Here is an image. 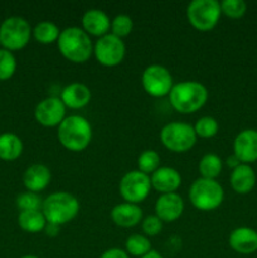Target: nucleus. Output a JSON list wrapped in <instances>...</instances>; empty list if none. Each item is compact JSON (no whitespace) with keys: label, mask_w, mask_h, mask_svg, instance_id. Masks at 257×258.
Here are the masks:
<instances>
[{"label":"nucleus","mask_w":257,"mask_h":258,"mask_svg":"<svg viewBox=\"0 0 257 258\" xmlns=\"http://www.w3.org/2000/svg\"><path fill=\"white\" fill-rule=\"evenodd\" d=\"M208 100V90L198 81H181L169 92V101L175 111L191 113L198 111Z\"/></svg>","instance_id":"nucleus-1"},{"label":"nucleus","mask_w":257,"mask_h":258,"mask_svg":"<svg viewBox=\"0 0 257 258\" xmlns=\"http://www.w3.org/2000/svg\"><path fill=\"white\" fill-rule=\"evenodd\" d=\"M57 44L60 54L73 63L86 62L93 53L90 34L80 27H67L60 30Z\"/></svg>","instance_id":"nucleus-2"},{"label":"nucleus","mask_w":257,"mask_h":258,"mask_svg":"<svg viewBox=\"0 0 257 258\" xmlns=\"http://www.w3.org/2000/svg\"><path fill=\"white\" fill-rule=\"evenodd\" d=\"M59 143L71 151L85 150L92 139V126L81 115L66 116L57 131Z\"/></svg>","instance_id":"nucleus-3"},{"label":"nucleus","mask_w":257,"mask_h":258,"mask_svg":"<svg viewBox=\"0 0 257 258\" xmlns=\"http://www.w3.org/2000/svg\"><path fill=\"white\" fill-rule=\"evenodd\" d=\"M80 211V202L68 191H55L43 199L42 212L48 223L62 224L72 221Z\"/></svg>","instance_id":"nucleus-4"},{"label":"nucleus","mask_w":257,"mask_h":258,"mask_svg":"<svg viewBox=\"0 0 257 258\" xmlns=\"http://www.w3.org/2000/svg\"><path fill=\"white\" fill-rule=\"evenodd\" d=\"M224 198L223 186L216 179L198 178L189 188V201L201 211H212L218 208Z\"/></svg>","instance_id":"nucleus-5"},{"label":"nucleus","mask_w":257,"mask_h":258,"mask_svg":"<svg viewBox=\"0 0 257 258\" xmlns=\"http://www.w3.org/2000/svg\"><path fill=\"white\" fill-rule=\"evenodd\" d=\"M32 27L25 18L12 15L5 18L0 24V43L2 48L15 52L28 44L32 37Z\"/></svg>","instance_id":"nucleus-6"},{"label":"nucleus","mask_w":257,"mask_h":258,"mask_svg":"<svg viewBox=\"0 0 257 258\" xmlns=\"http://www.w3.org/2000/svg\"><path fill=\"white\" fill-rule=\"evenodd\" d=\"M194 127L186 122H169L161 128L160 140L166 149L175 153H184L194 146L197 141Z\"/></svg>","instance_id":"nucleus-7"},{"label":"nucleus","mask_w":257,"mask_h":258,"mask_svg":"<svg viewBox=\"0 0 257 258\" xmlns=\"http://www.w3.org/2000/svg\"><path fill=\"white\" fill-rule=\"evenodd\" d=\"M221 4L217 0H193L186 7V18L196 29H213L221 18Z\"/></svg>","instance_id":"nucleus-8"},{"label":"nucleus","mask_w":257,"mask_h":258,"mask_svg":"<svg viewBox=\"0 0 257 258\" xmlns=\"http://www.w3.org/2000/svg\"><path fill=\"white\" fill-rule=\"evenodd\" d=\"M126 53V45L122 38L107 33L96 40L93 44V54L101 64L113 67L122 62Z\"/></svg>","instance_id":"nucleus-9"},{"label":"nucleus","mask_w":257,"mask_h":258,"mask_svg":"<svg viewBox=\"0 0 257 258\" xmlns=\"http://www.w3.org/2000/svg\"><path fill=\"white\" fill-rule=\"evenodd\" d=\"M141 83L148 95L153 97H164L173 88V76L170 71L161 64H150L144 70Z\"/></svg>","instance_id":"nucleus-10"},{"label":"nucleus","mask_w":257,"mask_h":258,"mask_svg":"<svg viewBox=\"0 0 257 258\" xmlns=\"http://www.w3.org/2000/svg\"><path fill=\"white\" fill-rule=\"evenodd\" d=\"M151 189L150 176L140 170H131L121 178L118 190L127 203L139 204L149 196Z\"/></svg>","instance_id":"nucleus-11"},{"label":"nucleus","mask_w":257,"mask_h":258,"mask_svg":"<svg viewBox=\"0 0 257 258\" xmlns=\"http://www.w3.org/2000/svg\"><path fill=\"white\" fill-rule=\"evenodd\" d=\"M66 106L60 97L49 96L37 103L34 108V117L38 123L47 127L59 126L66 118Z\"/></svg>","instance_id":"nucleus-12"},{"label":"nucleus","mask_w":257,"mask_h":258,"mask_svg":"<svg viewBox=\"0 0 257 258\" xmlns=\"http://www.w3.org/2000/svg\"><path fill=\"white\" fill-rule=\"evenodd\" d=\"M233 154L242 164H251L257 160V130L246 128L237 134L233 141Z\"/></svg>","instance_id":"nucleus-13"},{"label":"nucleus","mask_w":257,"mask_h":258,"mask_svg":"<svg viewBox=\"0 0 257 258\" xmlns=\"http://www.w3.org/2000/svg\"><path fill=\"white\" fill-rule=\"evenodd\" d=\"M155 216L163 222H174L183 214L184 201L179 194H161L155 202Z\"/></svg>","instance_id":"nucleus-14"},{"label":"nucleus","mask_w":257,"mask_h":258,"mask_svg":"<svg viewBox=\"0 0 257 258\" xmlns=\"http://www.w3.org/2000/svg\"><path fill=\"white\" fill-rule=\"evenodd\" d=\"M228 243L239 254H252L257 251V231L249 227H238L229 234Z\"/></svg>","instance_id":"nucleus-15"},{"label":"nucleus","mask_w":257,"mask_h":258,"mask_svg":"<svg viewBox=\"0 0 257 258\" xmlns=\"http://www.w3.org/2000/svg\"><path fill=\"white\" fill-rule=\"evenodd\" d=\"M151 186L161 194L175 193L181 184V176L176 169L171 166H160L150 176Z\"/></svg>","instance_id":"nucleus-16"},{"label":"nucleus","mask_w":257,"mask_h":258,"mask_svg":"<svg viewBox=\"0 0 257 258\" xmlns=\"http://www.w3.org/2000/svg\"><path fill=\"white\" fill-rule=\"evenodd\" d=\"M111 27V19L107 13L102 9L91 8L86 10L82 15V29L87 34L102 37L107 34Z\"/></svg>","instance_id":"nucleus-17"},{"label":"nucleus","mask_w":257,"mask_h":258,"mask_svg":"<svg viewBox=\"0 0 257 258\" xmlns=\"http://www.w3.org/2000/svg\"><path fill=\"white\" fill-rule=\"evenodd\" d=\"M50 174L49 168L44 164H32L25 169L23 174V184L28 191L38 193V191L44 190L50 183Z\"/></svg>","instance_id":"nucleus-18"},{"label":"nucleus","mask_w":257,"mask_h":258,"mask_svg":"<svg viewBox=\"0 0 257 258\" xmlns=\"http://www.w3.org/2000/svg\"><path fill=\"white\" fill-rule=\"evenodd\" d=\"M111 218L117 226L130 228L143 221V209L139 204L123 202L113 207L111 211Z\"/></svg>","instance_id":"nucleus-19"},{"label":"nucleus","mask_w":257,"mask_h":258,"mask_svg":"<svg viewBox=\"0 0 257 258\" xmlns=\"http://www.w3.org/2000/svg\"><path fill=\"white\" fill-rule=\"evenodd\" d=\"M60 100L66 107L82 108L91 101V90L82 82H72L60 93Z\"/></svg>","instance_id":"nucleus-20"},{"label":"nucleus","mask_w":257,"mask_h":258,"mask_svg":"<svg viewBox=\"0 0 257 258\" xmlns=\"http://www.w3.org/2000/svg\"><path fill=\"white\" fill-rule=\"evenodd\" d=\"M229 181L236 193L248 194L256 185V173L249 164H241L232 170Z\"/></svg>","instance_id":"nucleus-21"},{"label":"nucleus","mask_w":257,"mask_h":258,"mask_svg":"<svg viewBox=\"0 0 257 258\" xmlns=\"http://www.w3.org/2000/svg\"><path fill=\"white\" fill-rule=\"evenodd\" d=\"M23 141L17 134H0V159L4 161H13L19 158L23 153Z\"/></svg>","instance_id":"nucleus-22"},{"label":"nucleus","mask_w":257,"mask_h":258,"mask_svg":"<svg viewBox=\"0 0 257 258\" xmlns=\"http://www.w3.org/2000/svg\"><path fill=\"white\" fill-rule=\"evenodd\" d=\"M18 224L28 233H39L44 231L47 219L42 211H22L18 214Z\"/></svg>","instance_id":"nucleus-23"},{"label":"nucleus","mask_w":257,"mask_h":258,"mask_svg":"<svg viewBox=\"0 0 257 258\" xmlns=\"http://www.w3.org/2000/svg\"><path fill=\"white\" fill-rule=\"evenodd\" d=\"M32 34L35 38V40H38L42 44H50L53 42H57L60 34V29L54 22L42 20L38 24H35V27L32 30Z\"/></svg>","instance_id":"nucleus-24"},{"label":"nucleus","mask_w":257,"mask_h":258,"mask_svg":"<svg viewBox=\"0 0 257 258\" xmlns=\"http://www.w3.org/2000/svg\"><path fill=\"white\" fill-rule=\"evenodd\" d=\"M222 168H223V161L214 153L204 154L198 165L202 178L206 179H216L221 174Z\"/></svg>","instance_id":"nucleus-25"},{"label":"nucleus","mask_w":257,"mask_h":258,"mask_svg":"<svg viewBox=\"0 0 257 258\" xmlns=\"http://www.w3.org/2000/svg\"><path fill=\"white\" fill-rule=\"evenodd\" d=\"M125 251L131 256L143 257L151 251V243L145 234L134 233L126 238Z\"/></svg>","instance_id":"nucleus-26"},{"label":"nucleus","mask_w":257,"mask_h":258,"mask_svg":"<svg viewBox=\"0 0 257 258\" xmlns=\"http://www.w3.org/2000/svg\"><path fill=\"white\" fill-rule=\"evenodd\" d=\"M138 166L141 173L153 174L156 169L160 168V155L153 149L141 151V154L138 158Z\"/></svg>","instance_id":"nucleus-27"},{"label":"nucleus","mask_w":257,"mask_h":258,"mask_svg":"<svg viewBox=\"0 0 257 258\" xmlns=\"http://www.w3.org/2000/svg\"><path fill=\"white\" fill-rule=\"evenodd\" d=\"M17 71V59L14 53L0 48V81H8Z\"/></svg>","instance_id":"nucleus-28"},{"label":"nucleus","mask_w":257,"mask_h":258,"mask_svg":"<svg viewBox=\"0 0 257 258\" xmlns=\"http://www.w3.org/2000/svg\"><path fill=\"white\" fill-rule=\"evenodd\" d=\"M17 207L22 211H42L43 199L38 193L33 191H24L17 197Z\"/></svg>","instance_id":"nucleus-29"},{"label":"nucleus","mask_w":257,"mask_h":258,"mask_svg":"<svg viewBox=\"0 0 257 258\" xmlns=\"http://www.w3.org/2000/svg\"><path fill=\"white\" fill-rule=\"evenodd\" d=\"M193 127L197 136L203 139H208L218 133L219 125L218 121H217L213 116H203V117H201L197 121L196 125H194Z\"/></svg>","instance_id":"nucleus-30"},{"label":"nucleus","mask_w":257,"mask_h":258,"mask_svg":"<svg viewBox=\"0 0 257 258\" xmlns=\"http://www.w3.org/2000/svg\"><path fill=\"white\" fill-rule=\"evenodd\" d=\"M133 28L134 22L133 19H131L130 15L127 14H123V13L122 14H117L115 15L113 19H111V33L120 38L126 37V35L130 34Z\"/></svg>","instance_id":"nucleus-31"},{"label":"nucleus","mask_w":257,"mask_h":258,"mask_svg":"<svg viewBox=\"0 0 257 258\" xmlns=\"http://www.w3.org/2000/svg\"><path fill=\"white\" fill-rule=\"evenodd\" d=\"M219 4H221L222 13L233 19L243 17L244 13L247 12V4L243 0H222Z\"/></svg>","instance_id":"nucleus-32"},{"label":"nucleus","mask_w":257,"mask_h":258,"mask_svg":"<svg viewBox=\"0 0 257 258\" xmlns=\"http://www.w3.org/2000/svg\"><path fill=\"white\" fill-rule=\"evenodd\" d=\"M163 223L164 222L159 217H156L155 214H151V216L145 217L141 221V228H143L145 236H156L163 229Z\"/></svg>","instance_id":"nucleus-33"},{"label":"nucleus","mask_w":257,"mask_h":258,"mask_svg":"<svg viewBox=\"0 0 257 258\" xmlns=\"http://www.w3.org/2000/svg\"><path fill=\"white\" fill-rule=\"evenodd\" d=\"M100 258H128V254L125 249L113 247V248L106 249Z\"/></svg>","instance_id":"nucleus-34"},{"label":"nucleus","mask_w":257,"mask_h":258,"mask_svg":"<svg viewBox=\"0 0 257 258\" xmlns=\"http://www.w3.org/2000/svg\"><path fill=\"white\" fill-rule=\"evenodd\" d=\"M59 227L60 226H57V224H53V223H48L47 222V226H45L44 228L45 234L49 237L58 236V233H59Z\"/></svg>","instance_id":"nucleus-35"},{"label":"nucleus","mask_w":257,"mask_h":258,"mask_svg":"<svg viewBox=\"0 0 257 258\" xmlns=\"http://www.w3.org/2000/svg\"><path fill=\"white\" fill-rule=\"evenodd\" d=\"M226 163H227V165L229 166V168H232V170H233L234 168H237V166L241 165V164H242L241 161H239V159L237 158L234 154H232V155H229L228 158H227Z\"/></svg>","instance_id":"nucleus-36"},{"label":"nucleus","mask_w":257,"mask_h":258,"mask_svg":"<svg viewBox=\"0 0 257 258\" xmlns=\"http://www.w3.org/2000/svg\"><path fill=\"white\" fill-rule=\"evenodd\" d=\"M140 258H164L163 256H161L160 253H159L158 251H154V249H151L150 252H148V253L145 254V256L140 257Z\"/></svg>","instance_id":"nucleus-37"},{"label":"nucleus","mask_w":257,"mask_h":258,"mask_svg":"<svg viewBox=\"0 0 257 258\" xmlns=\"http://www.w3.org/2000/svg\"><path fill=\"white\" fill-rule=\"evenodd\" d=\"M20 258H39V257L34 256V254H25V256H23V257H20Z\"/></svg>","instance_id":"nucleus-38"},{"label":"nucleus","mask_w":257,"mask_h":258,"mask_svg":"<svg viewBox=\"0 0 257 258\" xmlns=\"http://www.w3.org/2000/svg\"><path fill=\"white\" fill-rule=\"evenodd\" d=\"M0 47H2V43H0Z\"/></svg>","instance_id":"nucleus-39"}]
</instances>
